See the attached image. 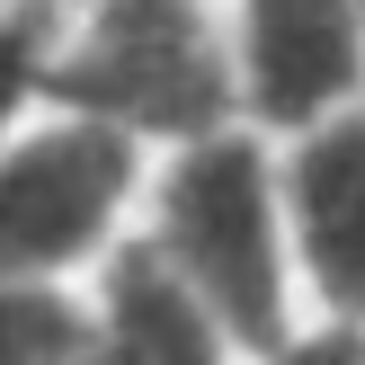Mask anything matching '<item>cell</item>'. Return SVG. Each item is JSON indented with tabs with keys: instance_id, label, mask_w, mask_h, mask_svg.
<instances>
[{
	"instance_id": "3957f363",
	"label": "cell",
	"mask_w": 365,
	"mask_h": 365,
	"mask_svg": "<svg viewBox=\"0 0 365 365\" xmlns=\"http://www.w3.org/2000/svg\"><path fill=\"white\" fill-rule=\"evenodd\" d=\"M134 152L116 125H53L0 160V277H53L81 250H98Z\"/></svg>"
},
{
	"instance_id": "8992f818",
	"label": "cell",
	"mask_w": 365,
	"mask_h": 365,
	"mask_svg": "<svg viewBox=\"0 0 365 365\" xmlns=\"http://www.w3.org/2000/svg\"><path fill=\"white\" fill-rule=\"evenodd\" d=\"M98 348H107V365H214L223 356V321L205 312V294L160 250H125L107 267Z\"/></svg>"
},
{
	"instance_id": "9c48e42d",
	"label": "cell",
	"mask_w": 365,
	"mask_h": 365,
	"mask_svg": "<svg viewBox=\"0 0 365 365\" xmlns=\"http://www.w3.org/2000/svg\"><path fill=\"white\" fill-rule=\"evenodd\" d=\"M277 365H365V339L356 330H330V339H312V348H285Z\"/></svg>"
},
{
	"instance_id": "7a4b0ae2",
	"label": "cell",
	"mask_w": 365,
	"mask_h": 365,
	"mask_svg": "<svg viewBox=\"0 0 365 365\" xmlns=\"http://www.w3.org/2000/svg\"><path fill=\"white\" fill-rule=\"evenodd\" d=\"M89 36L53 63L45 89L107 125H160V134H205L223 116V63L205 45L196 0H81Z\"/></svg>"
},
{
	"instance_id": "ba28073f",
	"label": "cell",
	"mask_w": 365,
	"mask_h": 365,
	"mask_svg": "<svg viewBox=\"0 0 365 365\" xmlns=\"http://www.w3.org/2000/svg\"><path fill=\"white\" fill-rule=\"evenodd\" d=\"M36 71H45V18L0 27V125H9V107L36 89Z\"/></svg>"
},
{
	"instance_id": "5b68a950",
	"label": "cell",
	"mask_w": 365,
	"mask_h": 365,
	"mask_svg": "<svg viewBox=\"0 0 365 365\" xmlns=\"http://www.w3.org/2000/svg\"><path fill=\"white\" fill-rule=\"evenodd\" d=\"M294 223L321 294L339 312H365V116L321 125L294 152Z\"/></svg>"
},
{
	"instance_id": "6da1fadb",
	"label": "cell",
	"mask_w": 365,
	"mask_h": 365,
	"mask_svg": "<svg viewBox=\"0 0 365 365\" xmlns=\"http://www.w3.org/2000/svg\"><path fill=\"white\" fill-rule=\"evenodd\" d=\"M160 259L205 294L232 339H277L285 277H277V205L250 143H196L160 187Z\"/></svg>"
},
{
	"instance_id": "52a82bcc",
	"label": "cell",
	"mask_w": 365,
	"mask_h": 365,
	"mask_svg": "<svg viewBox=\"0 0 365 365\" xmlns=\"http://www.w3.org/2000/svg\"><path fill=\"white\" fill-rule=\"evenodd\" d=\"M89 348L98 330L63 294H45L36 277H0V365H81Z\"/></svg>"
},
{
	"instance_id": "277c9868",
	"label": "cell",
	"mask_w": 365,
	"mask_h": 365,
	"mask_svg": "<svg viewBox=\"0 0 365 365\" xmlns=\"http://www.w3.org/2000/svg\"><path fill=\"white\" fill-rule=\"evenodd\" d=\"M356 63V0H250V98L277 125H312L330 98H348Z\"/></svg>"
}]
</instances>
